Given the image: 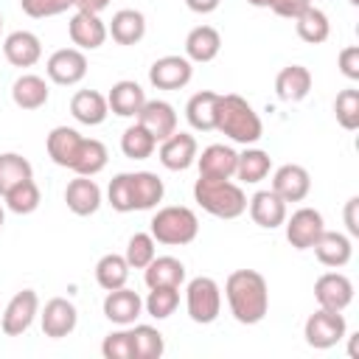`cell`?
I'll return each instance as SVG.
<instances>
[{"mask_svg":"<svg viewBox=\"0 0 359 359\" xmlns=\"http://www.w3.org/2000/svg\"><path fill=\"white\" fill-rule=\"evenodd\" d=\"M224 297L230 314L241 325H255L269 311V286L266 278L255 269H236L224 280Z\"/></svg>","mask_w":359,"mask_h":359,"instance_id":"1","label":"cell"},{"mask_svg":"<svg viewBox=\"0 0 359 359\" xmlns=\"http://www.w3.org/2000/svg\"><path fill=\"white\" fill-rule=\"evenodd\" d=\"M216 132L230 137L233 143L252 146L264 135V123L252 104L236 93H219V107H216Z\"/></svg>","mask_w":359,"mask_h":359,"instance_id":"2","label":"cell"},{"mask_svg":"<svg viewBox=\"0 0 359 359\" xmlns=\"http://www.w3.org/2000/svg\"><path fill=\"white\" fill-rule=\"evenodd\" d=\"M194 202L216 219H238L247 210V194L233 180L199 177L194 182Z\"/></svg>","mask_w":359,"mask_h":359,"instance_id":"3","label":"cell"},{"mask_svg":"<svg viewBox=\"0 0 359 359\" xmlns=\"http://www.w3.org/2000/svg\"><path fill=\"white\" fill-rule=\"evenodd\" d=\"M149 233L157 244L165 247H185L199 236V219L185 205H165L149 222Z\"/></svg>","mask_w":359,"mask_h":359,"instance_id":"4","label":"cell"},{"mask_svg":"<svg viewBox=\"0 0 359 359\" xmlns=\"http://www.w3.org/2000/svg\"><path fill=\"white\" fill-rule=\"evenodd\" d=\"M185 309L188 317L199 325H210L219 314H222V289L213 278L199 275L191 278L185 286Z\"/></svg>","mask_w":359,"mask_h":359,"instance_id":"5","label":"cell"},{"mask_svg":"<svg viewBox=\"0 0 359 359\" xmlns=\"http://www.w3.org/2000/svg\"><path fill=\"white\" fill-rule=\"evenodd\" d=\"M303 337H306V345H311L317 351H328L348 337V323H345L342 311L317 309L314 314H309V320L303 325Z\"/></svg>","mask_w":359,"mask_h":359,"instance_id":"6","label":"cell"},{"mask_svg":"<svg viewBox=\"0 0 359 359\" xmlns=\"http://www.w3.org/2000/svg\"><path fill=\"white\" fill-rule=\"evenodd\" d=\"M36 314H39V297H36V292L34 289H22L0 311V328H3L6 337H20V334H25L31 328V323H34Z\"/></svg>","mask_w":359,"mask_h":359,"instance_id":"7","label":"cell"},{"mask_svg":"<svg viewBox=\"0 0 359 359\" xmlns=\"http://www.w3.org/2000/svg\"><path fill=\"white\" fill-rule=\"evenodd\" d=\"M45 73L53 84L62 87H73L87 76V56L79 48H59L48 56L45 62Z\"/></svg>","mask_w":359,"mask_h":359,"instance_id":"8","label":"cell"},{"mask_svg":"<svg viewBox=\"0 0 359 359\" xmlns=\"http://www.w3.org/2000/svg\"><path fill=\"white\" fill-rule=\"evenodd\" d=\"M194 79V62L185 59V53H168L151 62L149 67V81L157 90H182Z\"/></svg>","mask_w":359,"mask_h":359,"instance_id":"9","label":"cell"},{"mask_svg":"<svg viewBox=\"0 0 359 359\" xmlns=\"http://www.w3.org/2000/svg\"><path fill=\"white\" fill-rule=\"evenodd\" d=\"M286 241L294 250H311L320 233L325 230L323 213L317 208H297L292 216H286Z\"/></svg>","mask_w":359,"mask_h":359,"instance_id":"10","label":"cell"},{"mask_svg":"<svg viewBox=\"0 0 359 359\" xmlns=\"http://www.w3.org/2000/svg\"><path fill=\"white\" fill-rule=\"evenodd\" d=\"M314 300L320 309L328 311H345L353 300V283L342 272H323L314 280Z\"/></svg>","mask_w":359,"mask_h":359,"instance_id":"11","label":"cell"},{"mask_svg":"<svg viewBox=\"0 0 359 359\" xmlns=\"http://www.w3.org/2000/svg\"><path fill=\"white\" fill-rule=\"evenodd\" d=\"M39 323H42V334L50 339H62L67 334L76 331L79 323V311L67 297H50L42 311H39Z\"/></svg>","mask_w":359,"mask_h":359,"instance_id":"12","label":"cell"},{"mask_svg":"<svg viewBox=\"0 0 359 359\" xmlns=\"http://www.w3.org/2000/svg\"><path fill=\"white\" fill-rule=\"evenodd\" d=\"M135 121H137L157 143L177 132V109H174L168 101H163V98H151V101L146 98V104L140 107V112L135 115Z\"/></svg>","mask_w":359,"mask_h":359,"instance_id":"13","label":"cell"},{"mask_svg":"<svg viewBox=\"0 0 359 359\" xmlns=\"http://www.w3.org/2000/svg\"><path fill=\"white\" fill-rule=\"evenodd\" d=\"M196 154H199L196 137L188 135V132L168 135L165 140H160V149H157V157H160V163L168 171H185V168H191L196 163Z\"/></svg>","mask_w":359,"mask_h":359,"instance_id":"14","label":"cell"},{"mask_svg":"<svg viewBox=\"0 0 359 359\" xmlns=\"http://www.w3.org/2000/svg\"><path fill=\"white\" fill-rule=\"evenodd\" d=\"M67 34H70V42L79 48V50H95L107 42V22L98 17V14H90V11H76L67 22Z\"/></svg>","mask_w":359,"mask_h":359,"instance_id":"15","label":"cell"},{"mask_svg":"<svg viewBox=\"0 0 359 359\" xmlns=\"http://www.w3.org/2000/svg\"><path fill=\"white\" fill-rule=\"evenodd\" d=\"M236 163H238V151L227 143H210V146L202 149V154H196L199 177L233 180L236 177Z\"/></svg>","mask_w":359,"mask_h":359,"instance_id":"16","label":"cell"},{"mask_svg":"<svg viewBox=\"0 0 359 359\" xmlns=\"http://www.w3.org/2000/svg\"><path fill=\"white\" fill-rule=\"evenodd\" d=\"M272 191L289 205V202H303L311 191V177L303 165L297 163H286L280 168H275L272 174Z\"/></svg>","mask_w":359,"mask_h":359,"instance_id":"17","label":"cell"},{"mask_svg":"<svg viewBox=\"0 0 359 359\" xmlns=\"http://www.w3.org/2000/svg\"><path fill=\"white\" fill-rule=\"evenodd\" d=\"M65 205L76 216H93L101 208V188L93 177L76 174L65 188Z\"/></svg>","mask_w":359,"mask_h":359,"instance_id":"18","label":"cell"},{"mask_svg":"<svg viewBox=\"0 0 359 359\" xmlns=\"http://www.w3.org/2000/svg\"><path fill=\"white\" fill-rule=\"evenodd\" d=\"M247 210H250V219L264 230H275L286 222V202L272 188L269 191H255L247 199Z\"/></svg>","mask_w":359,"mask_h":359,"instance_id":"19","label":"cell"},{"mask_svg":"<svg viewBox=\"0 0 359 359\" xmlns=\"http://www.w3.org/2000/svg\"><path fill=\"white\" fill-rule=\"evenodd\" d=\"M101 309H104V317H107L109 323H115V325H132V323L143 314V297H140L137 292L121 286V289L107 292Z\"/></svg>","mask_w":359,"mask_h":359,"instance_id":"20","label":"cell"},{"mask_svg":"<svg viewBox=\"0 0 359 359\" xmlns=\"http://www.w3.org/2000/svg\"><path fill=\"white\" fill-rule=\"evenodd\" d=\"M3 56L14 67H34L42 59V42L34 31H11L3 39Z\"/></svg>","mask_w":359,"mask_h":359,"instance_id":"21","label":"cell"},{"mask_svg":"<svg viewBox=\"0 0 359 359\" xmlns=\"http://www.w3.org/2000/svg\"><path fill=\"white\" fill-rule=\"evenodd\" d=\"M314 255L323 266H331V269H342L351 255H353V241L351 236L345 233H337V230H323L320 238L314 241Z\"/></svg>","mask_w":359,"mask_h":359,"instance_id":"22","label":"cell"},{"mask_svg":"<svg viewBox=\"0 0 359 359\" xmlns=\"http://www.w3.org/2000/svg\"><path fill=\"white\" fill-rule=\"evenodd\" d=\"M81 140H84V135L79 129H73V126H53L48 140H45L48 157L56 165H62V168H73V163L79 157V149H81Z\"/></svg>","mask_w":359,"mask_h":359,"instance_id":"23","label":"cell"},{"mask_svg":"<svg viewBox=\"0 0 359 359\" xmlns=\"http://www.w3.org/2000/svg\"><path fill=\"white\" fill-rule=\"evenodd\" d=\"M222 50V34L213 25H196L185 36V59L196 65H208Z\"/></svg>","mask_w":359,"mask_h":359,"instance_id":"24","label":"cell"},{"mask_svg":"<svg viewBox=\"0 0 359 359\" xmlns=\"http://www.w3.org/2000/svg\"><path fill=\"white\" fill-rule=\"evenodd\" d=\"M107 104H109V112H115L118 118H135L140 112V107L146 104V93L137 81L132 79H121L109 87L107 93Z\"/></svg>","mask_w":359,"mask_h":359,"instance_id":"25","label":"cell"},{"mask_svg":"<svg viewBox=\"0 0 359 359\" xmlns=\"http://www.w3.org/2000/svg\"><path fill=\"white\" fill-rule=\"evenodd\" d=\"M275 93L286 104H297L311 93V70L303 65H286L275 76Z\"/></svg>","mask_w":359,"mask_h":359,"instance_id":"26","label":"cell"},{"mask_svg":"<svg viewBox=\"0 0 359 359\" xmlns=\"http://www.w3.org/2000/svg\"><path fill=\"white\" fill-rule=\"evenodd\" d=\"M70 115L79 123H84V126L104 123L107 115H109L107 95H101L98 90H79V93H73V98H70Z\"/></svg>","mask_w":359,"mask_h":359,"instance_id":"27","label":"cell"},{"mask_svg":"<svg viewBox=\"0 0 359 359\" xmlns=\"http://www.w3.org/2000/svg\"><path fill=\"white\" fill-rule=\"evenodd\" d=\"M107 34L118 42V45H137L146 36V17L137 8H121L112 14Z\"/></svg>","mask_w":359,"mask_h":359,"instance_id":"28","label":"cell"},{"mask_svg":"<svg viewBox=\"0 0 359 359\" xmlns=\"http://www.w3.org/2000/svg\"><path fill=\"white\" fill-rule=\"evenodd\" d=\"M185 264L174 255H154L143 269V280L149 289L154 286H182L185 283Z\"/></svg>","mask_w":359,"mask_h":359,"instance_id":"29","label":"cell"},{"mask_svg":"<svg viewBox=\"0 0 359 359\" xmlns=\"http://www.w3.org/2000/svg\"><path fill=\"white\" fill-rule=\"evenodd\" d=\"M50 98V90H48V81L36 73H22L14 84H11V101L20 107V109H39L45 107Z\"/></svg>","mask_w":359,"mask_h":359,"instance_id":"30","label":"cell"},{"mask_svg":"<svg viewBox=\"0 0 359 359\" xmlns=\"http://www.w3.org/2000/svg\"><path fill=\"white\" fill-rule=\"evenodd\" d=\"M216 107H219V93L213 90H199L188 98L185 104V118L196 132H213L216 129Z\"/></svg>","mask_w":359,"mask_h":359,"instance_id":"31","label":"cell"},{"mask_svg":"<svg viewBox=\"0 0 359 359\" xmlns=\"http://www.w3.org/2000/svg\"><path fill=\"white\" fill-rule=\"evenodd\" d=\"M132 196L135 210H151L163 202L165 185L154 171H132Z\"/></svg>","mask_w":359,"mask_h":359,"instance_id":"32","label":"cell"},{"mask_svg":"<svg viewBox=\"0 0 359 359\" xmlns=\"http://www.w3.org/2000/svg\"><path fill=\"white\" fill-rule=\"evenodd\" d=\"M272 171V157L264 151V149H244L238 154V163H236V177L247 185H255L261 180H266Z\"/></svg>","mask_w":359,"mask_h":359,"instance_id":"33","label":"cell"},{"mask_svg":"<svg viewBox=\"0 0 359 359\" xmlns=\"http://www.w3.org/2000/svg\"><path fill=\"white\" fill-rule=\"evenodd\" d=\"M126 280H129V264H126L123 255L107 252V255L98 258V264H95V283L104 292L121 289V286H126Z\"/></svg>","mask_w":359,"mask_h":359,"instance_id":"34","label":"cell"},{"mask_svg":"<svg viewBox=\"0 0 359 359\" xmlns=\"http://www.w3.org/2000/svg\"><path fill=\"white\" fill-rule=\"evenodd\" d=\"M107 160H109V151L101 140L95 137H84L81 140V149H79V157L73 163V174H81V177H95L107 168Z\"/></svg>","mask_w":359,"mask_h":359,"instance_id":"35","label":"cell"},{"mask_svg":"<svg viewBox=\"0 0 359 359\" xmlns=\"http://www.w3.org/2000/svg\"><path fill=\"white\" fill-rule=\"evenodd\" d=\"M294 28H297V36L309 45H320L328 39L331 34V22H328V14L317 6H309L297 20H294Z\"/></svg>","mask_w":359,"mask_h":359,"instance_id":"36","label":"cell"},{"mask_svg":"<svg viewBox=\"0 0 359 359\" xmlns=\"http://www.w3.org/2000/svg\"><path fill=\"white\" fill-rule=\"evenodd\" d=\"M132 334V351H135V359H160L165 353V339L163 334L154 328V325H146V323H132L129 328Z\"/></svg>","mask_w":359,"mask_h":359,"instance_id":"37","label":"cell"},{"mask_svg":"<svg viewBox=\"0 0 359 359\" xmlns=\"http://www.w3.org/2000/svg\"><path fill=\"white\" fill-rule=\"evenodd\" d=\"M3 202H6V208H8L11 213L28 216V213H34V210L39 208L42 194H39V185H36L34 177H31V180L17 182L11 191H6V194H3Z\"/></svg>","mask_w":359,"mask_h":359,"instance_id":"38","label":"cell"},{"mask_svg":"<svg viewBox=\"0 0 359 359\" xmlns=\"http://www.w3.org/2000/svg\"><path fill=\"white\" fill-rule=\"evenodd\" d=\"M154 149H157V140L137 121L123 129V135H121V151H123V157H129V160H146V157L154 154Z\"/></svg>","mask_w":359,"mask_h":359,"instance_id":"39","label":"cell"},{"mask_svg":"<svg viewBox=\"0 0 359 359\" xmlns=\"http://www.w3.org/2000/svg\"><path fill=\"white\" fill-rule=\"evenodd\" d=\"M180 306V286H154L143 300V311L154 320H168Z\"/></svg>","mask_w":359,"mask_h":359,"instance_id":"40","label":"cell"},{"mask_svg":"<svg viewBox=\"0 0 359 359\" xmlns=\"http://www.w3.org/2000/svg\"><path fill=\"white\" fill-rule=\"evenodd\" d=\"M31 177H34V168L22 154H17V151H3L0 154V196L6 191H11L17 182L31 180Z\"/></svg>","mask_w":359,"mask_h":359,"instance_id":"41","label":"cell"},{"mask_svg":"<svg viewBox=\"0 0 359 359\" xmlns=\"http://www.w3.org/2000/svg\"><path fill=\"white\" fill-rule=\"evenodd\" d=\"M154 255H157V241L151 238V233H135V236H129L126 252H123L129 269H146Z\"/></svg>","mask_w":359,"mask_h":359,"instance_id":"42","label":"cell"},{"mask_svg":"<svg viewBox=\"0 0 359 359\" xmlns=\"http://www.w3.org/2000/svg\"><path fill=\"white\" fill-rule=\"evenodd\" d=\"M334 115H337V123L348 132L359 129V90L356 87H348L337 95L334 101Z\"/></svg>","mask_w":359,"mask_h":359,"instance_id":"43","label":"cell"},{"mask_svg":"<svg viewBox=\"0 0 359 359\" xmlns=\"http://www.w3.org/2000/svg\"><path fill=\"white\" fill-rule=\"evenodd\" d=\"M107 199H109L112 210H118V213H132V210H135V196H132V171L115 174V177L109 180Z\"/></svg>","mask_w":359,"mask_h":359,"instance_id":"44","label":"cell"},{"mask_svg":"<svg viewBox=\"0 0 359 359\" xmlns=\"http://www.w3.org/2000/svg\"><path fill=\"white\" fill-rule=\"evenodd\" d=\"M101 353H104V359H135L129 328L121 325L118 331H109L104 337V342H101Z\"/></svg>","mask_w":359,"mask_h":359,"instance_id":"45","label":"cell"},{"mask_svg":"<svg viewBox=\"0 0 359 359\" xmlns=\"http://www.w3.org/2000/svg\"><path fill=\"white\" fill-rule=\"evenodd\" d=\"M20 8L34 20H45L73 8V0H20Z\"/></svg>","mask_w":359,"mask_h":359,"instance_id":"46","label":"cell"},{"mask_svg":"<svg viewBox=\"0 0 359 359\" xmlns=\"http://www.w3.org/2000/svg\"><path fill=\"white\" fill-rule=\"evenodd\" d=\"M337 65H339V73L351 81H359V45H348L339 50L337 56Z\"/></svg>","mask_w":359,"mask_h":359,"instance_id":"47","label":"cell"},{"mask_svg":"<svg viewBox=\"0 0 359 359\" xmlns=\"http://www.w3.org/2000/svg\"><path fill=\"white\" fill-rule=\"evenodd\" d=\"M309 6H311V0H272L269 3V8L278 17H286V20H297Z\"/></svg>","mask_w":359,"mask_h":359,"instance_id":"48","label":"cell"},{"mask_svg":"<svg viewBox=\"0 0 359 359\" xmlns=\"http://www.w3.org/2000/svg\"><path fill=\"white\" fill-rule=\"evenodd\" d=\"M356 210H359V196H351V199L345 202V210H342L345 230H348V236H351V238H356V236H359V216H356Z\"/></svg>","mask_w":359,"mask_h":359,"instance_id":"49","label":"cell"},{"mask_svg":"<svg viewBox=\"0 0 359 359\" xmlns=\"http://www.w3.org/2000/svg\"><path fill=\"white\" fill-rule=\"evenodd\" d=\"M112 0H73L76 11H90V14H101Z\"/></svg>","mask_w":359,"mask_h":359,"instance_id":"50","label":"cell"},{"mask_svg":"<svg viewBox=\"0 0 359 359\" xmlns=\"http://www.w3.org/2000/svg\"><path fill=\"white\" fill-rule=\"evenodd\" d=\"M219 3H222V0H185V6H188L191 11H196V14H210V11L219 8Z\"/></svg>","mask_w":359,"mask_h":359,"instance_id":"51","label":"cell"},{"mask_svg":"<svg viewBox=\"0 0 359 359\" xmlns=\"http://www.w3.org/2000/svg\"><path fill=\"white\" fill-rule=\"evenodd\" d=\"M247 3H250V6H255V8H269V3H272V0H247Z\"/></svg>","mask_w":359,"mask_h":359,"instance_id":"52","label":"cell"},{"mask_svg":"<svg viewBox=\"0 0 359 359\" xmlns=\"http://www.w3.org/2000/svg\"><path fill=\"white\" fill-rule=\"evenodd\" d=\"M3 222H6V210H3V205H0V227H3Z\"/></svg>","mask_w":359,"mask_h":359,"instance_id":"53","label":"cell"},{"mask_svg":"<svg viewBox=\"0 0 359 359\" xmlns=\"http://www.w3.org/2000/svg\"><path fill=\"white\" fill-rule=\"evenodd\" d=\"M348 3H351V6H359V0H348Z\"/></svg>","mask_w":359,"mask_h":359,"instance_id":"54","label":"cell"},{"mask_svg":"<svg viewBox=\"0 0 359 359\" xmlns=\"http://www.w3.org/2000/svg\"><path fill=\"white\" fill-rule=\"evenodd\" d=\"M0 28H3V14H0Z\"/></svg>","mask_w":359,"mask_h":359,"instance_id":"55","label":"cell"}]
</instances>
